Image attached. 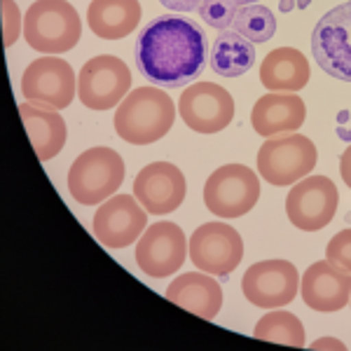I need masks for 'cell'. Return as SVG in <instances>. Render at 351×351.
I'll use <instances>...</instances> for the list:
<instances>
[{"instance_id": "6da1fadb", "label": "cell", "mask_w": 351, "mask_h": 351, "mask_svg": "<svg viewBox=\"0 0 351 351\" xmlns=\"http://www.w3.org/2000/svg\"><path fill=\"white\" fill-rule=\"evenodd\" d=\"M134 59L145 80L160 87H183L202 73L206 36L183 16H157L136 38Z\"/></svg>"}, {"instance_id": "7a4b0ae2", "label": "cell", "mask_w": 351, "mask_h": 351, "mask_svg": "<svg viewBox=\"0 0 351 351\" xmlns=\"http://www.w3.org/2000/svg\"><path fill=\"white\" fill-rule=\"evenodd\" d=\"M176 106L157 87H138L124 96L115 110V132L132 145H150L173 127Z\"/></svg>"}, {"instance_id": "3957f363", "label": "cell", "mask_w": 351, "mask_h": 351, "mask_svg": "<svg viewBox=\"0 0 351 351\" xmlns=\"http://www.w3.org/2000/svg\"><path fill=\"white\" fill-rule=\"evenodd\" d=\"M82 36V21L68 0H36L24 16L28 47L40 54H66Z\"/></svg>"}, {"instance_id": "277c9868", "label": "cell", "mask_w": 351, "mask_h": 351, "mask_svg": "<svg viewBox=\"0 0 351 351\" xmlns=\"http://www.w3.org/2000/svg\"><path fill=\"white\" fill-rule=\"evenodd\" d=\"M124 160L112 148L84 150L68 171V190L77 204L96 206L122 188Z\"/></svg>"}, {"instance_id": "5b68a950", "label": "cell", "mask_w": 351, "mask_h": 351, "mask_svg": "<svg viewBox=\"0 0 351 351\" xmlns=\"http://www.w3.org/2000/svg\"><path fill=\"white\" fill-rule=\"evenodd\" d=\"M316 162H319L316 145L298 132L271 136L258 150V173L276 188H286L302 180L314 171Z\"/></svg>"}, {"instance_id": "8992f818", "label": "cell", "mask_w": 351, "mask_h": 351, "mask_svg": "<svg viewBox=\"0 0 351 351\" xmlns=\"http://www.w3.org/2000/svg\"><path fill=\"white\" fill-rule=\"evenodd\" d=\"M260 199V180L243 164H225L208 176L204 185V204L218 218L246 216Z\"/></svg>"}, {"instance_id": "52a82bcc", "label": "cell", "mask_w": 351, "mask_h": 351, "mask_svg": "<svg viewBox=\"0 0 351 351\" xmlns=\"http://www.w3.org/2000/svg\"><path fill=\"white\" fill-rule=\"evenodd\" d=\"M311 52L321 71L351 82V0L321 16L311 33Z\"/></svg>"}, {"instance_id": "ba28073f", "label": "cell", "mask_w": 351, "mask_h": 351, "mask_svg": "<svg viewBox=\"0 0 351 351\" xmlns=\"http://www.w3.org/2000/svg\"><path fill=\"white\" fill-rule=\"evenodd\" d=\"M132 89L127 64L112 54H99L82 66L77 75V96L89 110H110L120 106Z\"/></svg>"}, {"instance_id": "9c48e42d", "label": "cell", "mask_w": 351, "mask_h": 351, "mask_svg": "<svg viewBox=\"0 0 351 351\" xmlns=\"http://www.w3.org/2000/svg\"><path fill=\"white\" fill-rule=\"evenodd\" d=\"M339 192L328 176H304L286 197L288 220L302 232L324 230L337 213Z\"/></svg>"}, {"instance_id": "30bf717a", "label": "cell", "mask_w": 351, "mask_h": 351, "mask_svg": "<svg viewBox=\"0 0 351 351\" xmlns=\"http://www.w3.org/2000/svg\"><path fill=\"white\" fill-rule=\"evenodd\" d=\"M21 94L31 104L64 110L77 96L75 71L59 56H40L21 75Z\"/></svg>"}, {"instance_id": "8fae6325", "label": "cell", "mask_w": 351, "mask_h": 351, "mask_svg": "<svg viewBox=\"0 0 351 351\" xmlns=\"http://www.w3.org/2000/svg\"><path fill=\"white\" fill-rule=\"evenodd\" d=\"M190 253V241L176 223H152L136 243V263L152 279L176 274Z\"/></svg>"}, {"instance_id": "7c38bea8", "label": "cell", "mask_w": 351, "mask_h": 351, "mask_svg": "<svg viewBox=\"0 0 351 351\" xmlns=\"http://www.w3.org/2000/svg\"><path fill=\"white\" fill-rule=\"evenodd\" d=\"M243 258V239L232 225L206 223L190 237V260L213 276H230Z\"/></svg>"}, {"instance_id": "4fadbf2b", "label": "cell", "mask_w": 351, "mask_h": 351, "mask_svg": "<svg viewBox=\"0 0 351 351\" xmlns=\"http://www.w3.org/2000/svg\"><path fill=\"white\" fill-rule=\"evenodd\" d=\"M246 300L263 309H279L295 300L300 291V274L288 260H263L246 269L241 279Z\"/></svg>"}, {"instance_id": "5bb4252c", "label": "cell", "mask_w": 351, "mask_h": 351, "mask_svg": "<svg viewBox=\"0 0 351 351\" xmlns=\"http://www.w3.org/2000/svg\"><path fill=\"white\" fill-rule=\"evenodd\" d=\"M178 115L197 134H218L234 117V99L216 82H195L180 94Z\"/></svg>"}, {"instance_id": "9a60e30c", "label": "cell", "mask_w": 351, "mask_h": 351, "mask_svg": "<svg viewBox=\"0 0 351 351\" xmlns=\"http://www.w3.org/2000/svg\"><path fill=\"white\" fill-rule=\"evenodd\" d=\"M148 225V211L132 195H112L94 216V237L106 248H127L138 241Z\"/></svg>"}, {"instance_id": "2e32d148", "label": "cell", "mask_w": 351, "mask_h": 351, "mask_svg": "<svg viewBox=\"0 0 351 351\" xmlns=\"http://www.w3.org/2000/svg\"><path fill=\"white\" fill-rule=\"evenodd\" d=\"M185 192V176L171 162H152L141 169L134 180V197L152 216L173 213L183 204Z\"/></svg>"}, {"instance_id": "e0dca14e", "label": "cell", "mask_w": 351, "mask_h": 351, "mask_svg": "<svg viewBox=\"0 0 351 351\" xmlns=\"http://www.w3.org/2000/svg\"><path fill=\"white\" fill-rule=\"evenodd\" d=\"M300 293L309 309L339 311L351 302V274L332 265L330 260L314 263L300 279Z\"/></svg>"}, {"instance_id": "ac0fdd59", "label": "cell", "mask_w": 351, "mask_h": 351, "mask_svg": "<svg viewBox=\"0 0 351 351\" xmlns=\"http://www.w3.org/2000/svg\"><path fill=\"white\" fill-rule=\"evenodd\" d=\"M167 300H171L173 304L190 314L211 321L223 307V288L213 279V274L208 276L206 271H185L169 284Z\"/></svg>"}, {"instance_id": "d6986e66", "label": "cell", "mask_w": 351, "mask_h": 351, "mask_svg": "<svg viewBox=\"0 0 351 351\" xmlns=\"http://www.w3.org/2000/svg\"><path fill=\"white\" fill-rule=\"evenodd\" d=\"M304 117H307V106L298 94H265L251 110L253 129L265 138L281 132H298L304 124Z\"/></svg>"}, {"instance_id": "ffe728a7", "label": "cell", "mask_w": 351, "mask_h": 351, "mask_svg": "<svg viewBox=\"0 0 351 351\" xmlns=\"http://www.w3.org/2000/svg\"><path fill=\"white\" fill-rule=\"evenodd\" d=\"M19 115H21V122H24L28 141H31L38 160L47 162L64 150L68 129H66L64 117L54 108H47V106L31 104V101H28V104H19Z\"/></svg>"}, {"instance_id": "44dd1931", "label": "cell", "mask_w": 351, "mask_h": 351, "mask_svg": "<svg viewBox=\"0 0 351 351\" xmlns=\"http://www.w3.org/2000/svg\"><path fill=\"white\" fill-rule=\"evenodd\" d=\"M309 61L295 47L271 49L260 64V82L269 92L295 94L309 82Z\"/></svg>"}, {"instance_id": "7402d4cb", "label": "cell", "mask_w": 351, "mask_h": 351, "mask_svg": "<svg viewBox=\"0 0 351 351\" xmlns=\"http://www.w3.org/2000/svg\"><path fill=\"white\" fill-rule=\"evenodd\" d=\"M87 21L96 38L120 40L138 26L141 3L138 0H92L87 8Z\"/></svg>"}, {"instance_id": "603a6c76", "label": "cell", "mask_w": 351, "mask_h": 351, "mask_svg": "<svg viewBox=\"0 0 351 351\" xmlns=\"http://www.w3.org/2000/svg\"><path fill=\"white\" fill-rule=\"evenodd\" d=\"M256 64V47L237 31H220L211 49V71L223 77H239Z\"/></svg>"}, {"instance_id": "cb8c5ba5", "label": "cell", "mask_w": 351, "mask_h": 351, "mask_svg": "<svg viewBox=\"0 0 351 351\" xmlns=\"http://www.w3.org/2000/svg\"><path fill=\"white\" fill-rule=\"evenodd\" d=\"M253 335L263 342H276V344H288V347H304V326L291 311L274 309L269 314H265L258 321Z\"/></svg>"}, {"instance_id": "d4e9b609", "label": "cell", "mask_w": 351, "mask_h": 351, "mask_svg": "<svg viewBox=\"0 0 351 351\" xmlns=\"http://www.w3.org/2000/svg\"><path fill=\"white\" fill-rule=\"evenodd\" d=\"M239 36H243L251 43H267L271 40V36L276 33V16L269 8L265 5H246L239 8V12L234 16V24H232Z\"/></svg>"}, {"instance_id": "484cf974", "label": "cell", "mask_w": 351, "mask_h": 351, "mask_svg": "<svg viewBox=\"0 0 351 351\" xmlns=\"http://www.w3.org/2000/svg\"><path fill=\"white\" fill-rule=\"evenodd\" d=\"M202 19L208 26L218 28V31H228L234 24V16L239 12V5L234 0H204L202 8Z\"/></svg>"}, {"instance_id": "4316f807", "label": "cell", "mask_w": 351, "mask_h": 351, "mask_svg": "<svg viewBox=\"0 0 351 351\" xmlns=\"http://www.w3.org/2000/svg\"><path fill=\"white\" fill-rule=\"evenodd\" d=\"M326 260L351 274V228L337 232L326 246Z\"/></svg>"}, {"instance_id": "83f0119b", "label": "cell", "mask_w": 351, "mask_h": 351, "mask_svg": "<svg viewBox=\"0 0 351 351\" xmlns=\"http://www.w3.org/2000/svg\"><path fill=\"white\" fill-rule=\"evenodd\" d=\"M0 5H3V45L5 47H12L21 36L24 19H21L19 5L14 0H0Z\"/></svg>"}, {"instance_id": "f1b7e54d", "label": "cell", "mask_w": 351, "mask_h": 351, "mask_svg": "<svg viewBox=\"0 0 351 351\" xmlns=\"http://www.w3.org/2000/svg\"><path fill=\"white\" fill-rule=\"evenodd\" d=\"M164 8L173 10V12H195L202 8L204 0H160Z\"/></svg>"}, {"instance_id": "f546056e", "label": "cell", "mask_w": 351, "mask_h": 351, "mask_svg": "<svg viewBox=\"0 0 351 351\" xmlns=\"http://www.w3.org/2000/svg\"><path fill=\"white\" fill-rule=\"evenodd\" d=\"M339 173H342V180L351 190V145L342 152V157H339Z\"/></svg>"}, {"instance_id": "4dcf8cb0", "label": "cell", "mask_w": 351, "mask_h": 351, "mask_svg": "<svg viewBox=\"0 0 351 351\" xmlns=\"http://www.w3.org/2000/svg\"><path fill=\"white\" fill-rule=\"evenodd\" d=\"M311 349H344V344L337 342V339L326 337V339H319V342L311 344Z\"/></svg>"}, {"instance_id": "1f68e13d", "label": "cell", "mask_w": 351, "mask_h": 351, "mask_svg": "<svg viewBox=\"0 0 351 351\" xmlns=\"http://www.w3.org/2000/svg\"><path fill=\"white\" fill-rule=\"evenodd\" d=\"M239 8H246V5H256V3H260V0H234Z\"/></svg>"}, {"instance_id": "d6a6232c", "label": "cell", "mask_w": 351, "mask_h": 351, "mask_svg": "<svg viewBox=\"0 0 351 351\" xmlns=\"http://www.w3.org/2000/svg\"><path fill=\"white\" fill-rule=\"evenodd\" d=\"M284 10H291V0H284V5H281Z\"/></svg>"}, {"instance_id": "836d02e7", "label": "cell", "mask_w": 351, "mask_h": 351, "mask_svg": "<svg viewBox=\"0 0 351 351\" xmlns=\"http://www.w3.org/2000/svg\"><path fill=\"white\" fill-rule=\"evenodd\" d=\"M347 220H349V223H351V213H349V216H347Z\"/></svg>"}]
</instances>
